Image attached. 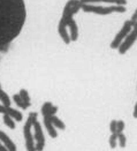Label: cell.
Masks as SVG:
<instances>
[{
    "instance_id": "cell-1",
    "label": "cell",
    "mask_w": 137,
    "mask_h": 151,
    "mask_svg": "<svg viewBox=\"0 0 137 151\" xmlns=\"http://www.w3.org/2000/svg\"><path fill=\"white\" fill-rule=\"evenodd\" d=\"M27 20L24 0H0V57L7 53Z\"/></svg>"
},
{
    "instance_id": "cell-2",
    "label": "cell",
    "mask_w": 137,
    "mask_h": 151,
    "mask_svg": "<svg viewBox=\"0 0 137 151\" xmlns=\"http://www.w3.org/2000/svg\"><path fill=\"white\" fill-rule=\"evenodd\" d=\"M38 113L37 112H30L28 115V119L23 126V136L25 141V149L27 151H36V142L34 134L31 133V128L34 127L35 122L37 121Z\"/></svg>"
},
{
    "instance_id": "cell-3",
    "label": "cell",
    "mask_w": 137,
    "mask_h": 151,
    "mask_svg": "<svg viewBox=\"0 0 137 151\" xmlns=\"http://www.w3.org/2000/svg\"><path fill=\"white\" fill-rule=\"evenodd\" d=\"M82 9L85 13H95L98 15H110L112 13H125L126 7L123 5H112L110 7L96 6L92 4H82Z\"/></svg>"
},
{
    "instance_id": "cell-4",
    "label": "cell",
    "mask_w": 137,
    "mask_h": 151,
    "mask_svg": "<svg viewBox=\"0 0 137 151\" xmlns=\"http://www.w3.org/2000/svg\"><path fill=\"white\" fill-rule=\"evenodd\" d=\"M134 27H135V24H134V22H133L131 20L126 21L125 23H123V25H122V28L120 29V31L115 35L114 39L112 40V43H111V49H113V50L119 49V46L121 45V43L123 42V39L128 36V34L133 30Z\"/></svg>"
},
{
    "instance_id": "cell-5",
    "label": "cell",
    "mask_w": 137,
    "mask_h": 151,
    "mask_svg": "<svg viewBox=\"0 0 137 151\" xmlns=\"http://www.w3.org/2000/svg\"><path fill=\"white\" fill-rule=\"evenodd\" d=\"M137 40V27H134L133 30L128 34V36L123 39V42L121 43V45L119 46V53L120 54H125L127 51L129 50Z\"/></svg>"
},
{
    "instance_id": "cell-6",
    "label": "cell",
    "mask_w": 137,
    "mask_h": 151,
    "mask_svg": "<svg viewBox=\"0 0 137 151\" xmlns=\"http://www.w3.org/2000/svg\"><path fill=\"white\" fill-rule=\"evenodd\" d=\"M34 137L36 142V151H43L45 148V136L40 124L36 121L34 125Z\"/></svg>"
},
{
    "instance_id": "cell-7",
    "label": "cell",
    "mask_w": 137,
    "mask_h": 151,
    "mask_svg": "<svg viewBox=\"0 0 137 151\" xmlns=\"http://www.w3.org/2000/svg\"><path fill=\"white\" fill-rule=\"evenodd\" d=\"M58 34L61 37L65 44H70L72 39H70V35L68 34V25L66 24V22H65L62 17L60 19L59 24H58Z\"/></svg>"
},
{
    "instance_id": "cell-8",
    "label": "cell",
    "mask_w": 137,
    "mask_h": 151,
    "mask_svg": "<svg viewBox=\"0 0 137 151\" xmlns=\"http://www.w3.org/2000/svg\"><path fill=\"white\" fill-rule=\"evenodd\" d=\"M0 141L5 144V147L8 149V151H17L15 143H14L12 139H11V137H9L5 132H2V130H0Z\"/></svg>"
},
{
    "instance_id": "cell-9",
    "label": "cell",
    "mask_w": 137,
    "mask_h": 151,
    "mask_svg": "<svg viewBox=\"0 0 137 151\" xmlns=\"http://www.w3.org/2000/svg\"><path fill=\"white\" fill-rule=\"evenodd\" d=\"M43 124H44V126H45V128H46V130H47L49 135H50L52 139H55V137L58 136V132H57V128L53 126V124L50 121L49 116H44Z\"/></svg>"
},
{
    "instance_id": "cell-10",
    "label": "cell",
    "mask_w": 137,
    "mask_h": 151,
    "mask_svg": "<svg viewBox=\"0 0 137 151\" xmlns=\"http://www.w3.org/2000/svg\"><path fill=\"white\" fill-rule=\"evenodd\" d=\"M4 113H7L9 114L11 116H12L13 119L15 120V121H21L22 120V113L20 112V111H17V110H14V109H12L11 106H4Z\"/></svg>"
},
{
    "instance_id": "cell-11",
    "label": "cell",
    "mask_w": 137,
    "mask_h": 151,
    "mask_svg": "<svg viewBox=\"0 0 137 151\" xmlns=\"http://www.w3.org/2000/svg\"><path fill=\"white\" fill-rule=\"evenodd\" d=\"M68 29H69V35H70V39L72 42H76L78 38V27L76 21L73 20L69 24H68Z\"/></svg>"
},
{
    "instance_id": "cell-12",
    "label": "cell",
    "mask_w": 137,
    "mask_h": 151,
    "mask_svg": "<svg viewBox=\"0 0 137 151\" xmlns=\"http://www.w3.org/2000/svg\"><path fill=\"white\" fill-rule=\"evenodd\" d=\"M82 4H96V2H107L112 5H123L126 6L127 0H81Z\"/></svg>"
},
{
    "instance_id": "cell-13",
    "label": "cell",
    "mask_w": 137,
    "mask_h": 151,
    "mask_svg": "<svg viewBox=\"0 0 137 151\" xmlns=\"http://www.w3.org/2000/svg\"><path fill=\"white\" fill-rule=\"evenodd\" d=\"M47 116H49L51 122L53 124V126L55 127L57 129H59V130H65V129H66L65 122H63L62 120H60L57 115H47Z\"/></svg>"
},
{
    "instance_id": "cell-14",
    "label": "cell",
    "mask_w": 137,
    "mask_h": 151,
    "mask_svg": "<svg viewBox=\"0 0 137 151\" xmlns=\"http://www.w3.org/2000/svg\"><path fill=\"white\" fill-rule=\"evenodd\" d=\"M13 101L16 104V106L17 107H20V109H22V110H27V109H29L30 106L29 105H27L23 99L21 98V96L19 95V93H15V95H13Z\"/></svg>"
},
{
    "instance_id": "cell-15",
    "label": "cell",
    "mask_w": 137,
    "mask_h": 151,
    "mask_svg": "<svg viewBox=\"0 0 137 151\" xmlns=\"http://www.w3.org/2000/svg\"><path fill=\"white\" fill-rule=\"evenodd\" d=\"M2 119H4V124L8 128L11 129H15L16 128V125H15V120L13 119L9 114L7 113H2Z\"/></svg>"
},
{
    "instance_id": "cell-16",
    "label": "cell",
    "mask_w": 137,
    "mask_h": 151,
    "mask_svg": "<svg viewBox=\"0 0 137 151\" xmlns=\"http://www.w3.org/2000/svg\"><path fill=\"white\" fill-rule=\"evenodd\" d=\"M0 101H1V104H2L4 106H11V103H12L9 96L2 90L1 84H0Z\"/></svg>"
},
{
    "instance_id": "cell-17",
    "label": "cell",
    "mask_w": 137,
    "mask_h": 151,
    "mask_svg": "<svg viewBox=\"0 0 137 151\" xmlns=\"http://www.w3.org/2000/svg\"><path fill=\"white\" fill-rule=\"evenodd\" d=\"M19 95L21 96V98L23 99L27 105H31V99H30V96H29V92H28V90H25V89H21L20 90V92H19Z\"/></svg>"
},
{
    "instance_id": "cell-18",
    "label": "cell",
    "mask_w": 137,
    "mask_h": 151,
    "mask_svg": "<svg viewBox=\"0 0 137 151\" xmlns=\"http://www.w3.org/2000/svg\"><path fill=\"white\" fill-rule=\"evenodd\" d=\"M53 106V104L51 103V101H45L44 104H43V106H42V110H40V112L43 114V116H46L49 112H50L51 107Z\"/></svg>"
},
{
    "instance_id": "cell-19",
    "label": "cell",
    "mask_w": 137,
    "mask_h": 151,
    "mask_svg": "<svg viewBox=\"0 0 137 151\" xmlns=\"http://www.w3.org/2000/svg\"><path fill=\"white\" fill-rule=\"evenodd\" d=\"M108 142H110V148H111V149H115V148L119 145V143H118V133L112 134V135L110 136Z\"/></svg>"
},
{
    "instance_id": "cell-20",
    "label": "cell",
    "mask_w": 137,
    "mask_h": 151,
    "mask_svg": "<svg viewBox=\"0 0 137 151\" xmlns=\"http://www.w3.org/2000/svg\"><path fill=\"white\" fill-rule=\"evenodd\" d=\"M118 143H119V147H121V148H125L126 147L127 139H126V135L123 133H119L118 134Z\"/></svg>"
},
{
    "instance_id": "cell-21",
    "label": "cell",
    "mask_w": 137,
    "mask_h": 151,
    "mask_svg": "<svg viewBox=\"0 0 137 151\" xmlns=\"http://www.w3.org/2000/svg\"><path fill=\"white\" fill-rule=\"evenodd\" d=\"M110 130H111L112 134L118 133V121L116 120H112L111 121V124H110Z\"/></svg>"
},
{
    "instance_id": "cell-22",
    "label": "cell",
    "mask_w": 137,
    "mask_h": 151,
    "mask_svg": "<svg viewBox=\"0 0 137 151\" xmlns=\"http://www.w3.org/2000/svg\"><path fill=\"white\" fill-rule=\"evenodd\" d=\"M125 126L126 125L123 120H118V134H119V133H123Z\"/></svg>"
},
{
    "instance_id": "cell-23",
    "label": "cell",
    "mask_w": 137,
    "mask_h": 151,
    "mask_svg": "<svg viewBox=\"0 0 137 151\" xmlns=\"http://www.w3.org/2000/svg\"><path fill=\"white\" fill-rule=\"evenodd\" d=\"M58 110H59V107H58V106H55V105H53V106L51 107L50 112H49L47 115H55L57 112H58ZM47 115H46V116H47Z\"/></svg>"
},
{
    "instance_id": "cell-24",
    "label": "cell",
    "mask_w": 137,
    "mask_h": 151,
    "mask_svg": "<svg viewBox=\"0 0 137 151\" xmlns=\"http://www.w3.org/2000/svg\"><path fill=\"white\" fill-rule=\"evenodd\" d=\"M133 22H134V24L137 22V8H136V11L134 12V14H133V16H131V19H130Z\"/></svg>"
},
{
    "instance_id": "cell-25",
    "label": "cell",
    "mask_w": 137,
    "mask_h": 151,
    "mask_svg": "<svg viewBox=\"0 0 137 151\" xmlns=\"http://www.w3.org/2000/svg\"><path fill=\"white\" fill-rule=\"evenodd\" d=\"M0 151H8V149L5 147V144L1 141H0Z\"/></svg>"
},
{
    "instance_id": "cell-26",
    "label": "cell",
    "mask_w": 137,
    "mask_h": 151,
    "mask_svg": "<svg viewBox=\"0 0 137 151\" xmlns=\"http://www.w3.org/2000/svg\"><path fill=\"white\" fill-rule=\"evenodd\" d=\"M134 118H137V103L135 104V107H134V112H133Z\"/></svg>"
},
{
    "instance_id": "cell-27",
    "label": "cell",
    "mask_w": 137,
    "mask_h": 151,
    "mask_svg": "<svg viewBox=\"0 0 137 151\" xmlns=\"http://www.w3.org/2000/svg\"><path fill=\"white\" fill-rule=\"evenodd\" d=\"M0 113H4V105L1 104V101H0Z\"/></svg>"
},
{
    "instance_id": "cell-28",
    "label": "cell",
    "mask_w": 137,
    "mask_h": 151,
    "mask_svg": "<svg viewBox=\"0 0 137 151\" xmlns=\"http://www.w3.org/2000/svg\"><path fill=\"white\" fill-rule=\"evenodd\" d=\"M135 27H137V22H136V23H135Z\"/></svg>"
}]
</instances>
